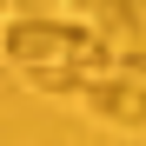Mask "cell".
I'll list each match as a JSON object with an SVG mask.
<instances>
[{"mask_svg":"<svg viewBox=\"0 0 146 146\" xmlns=\"http://www.w3.org/2000/svg\"><path fill=\"white\" fill-rule=\"evenodd\" d=\"M46 7H53V0H7V13H13V20H33V13H46Z\"/></svg>","mask_w":146,"mask_h":146,"instance_id":"5b68a950","label":"cell"},{"mask_svg":"<svg viewBox=\"0 0 146 146\" xmlns=\"http://www.w3.org/2000/svg\"><path fill=\"white\" fill-rule=\"evenodd\" d=\"M86 106L100 119H113V126H146V86L139 80H93Z\"/></svg>","mask_w":146,"mask_h":146,"instance_id":"7a4b0ae2","label":"cell"},{"mask_svg":"<svg viewBox=\"0 0 146 146\" xmlns=\"http://www.w3.org/2000/svg\"><path fill=\"white\" fill-rule=\"evenodd\" d=\"M73 7H80V13H100V7H106V0H73Z\"/></svg>","mask_w":146,"mask_h":146,"instance_id":"8992f818","label":"cell"},{"mask_svg":"<svg viewBox=\"0 0 146 146\" xmlns=\"http://www.w3.org/2000/svg\"><path fill=\"white\" fill-rule=\"evenodd\" d=\"M93 20H100V40H106V46H119V53L146 46V7H139V0H106Z\"/></svg>","mask_w":146,"mask_h":146,"instance_id":"3957f363","label":"cell"},{"mask_svg":"<svg viewBox=\"0 0 146 146\" xmlns=\"http://www.w3.org/2000/svg\"><path fill=\"white\" fill-rule=\"evenodd\" d=\"M7 60L13 66H73V73H86V86L93 80H106V66L119 60L113 46L100 40V27H60V20H13L7 27Z\"/></svg>","mask_w":146,"mask_h":146,"instance_id":"6da1fadb","label":"cell"},{"mask_svg":"<svg viewBox=\"0 0 146 146\" xmlns=\"http://www.w3.org/2000/svg\"><path fill=\"white\" fill-rule=\"evenodd\" d=\"M139 7H146V0H139Z\"/></svg>","mask_w":146,"mask_h":146,"instance_id":"52a82bcc","label":"cell"},{"mask_svg":"<svg viewBox=\"0 0 146 146\" xmlns=\"http://www.w3.org/2000/svg\"><path fill=\"white\" fill-rule=\"evenodd\" d=\"M113 66H119V80H139V86H146V46H133V53H119Z\"/></svg>","mask_w":146,"mask_h":146,"instance_id":"277c9868","label":"cell"}]
</instances>
